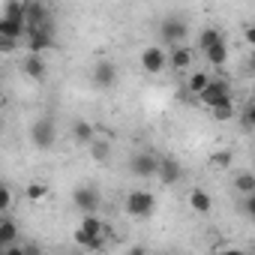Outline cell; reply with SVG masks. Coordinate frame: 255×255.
<instances>
[{
  "instance_id": "cell-10",
  "label": "cell",
  "mask_w": 255,
  "mask_h": 255,
  "mask_svg": "<svg viewBox=\"0 0 255 255\" xmlns=\"http://www.w3.org/2000/svg\"><path fill=\"white\" fill-rule=\"evenodd\" d=\"M156 177H159V183L174 186V183L183 180V165H180L174 156H159V162H156Z\"/></svg>"
},
{
  "instance_id": "cell-13",
  "label": "cell",
  "mask_w": 255,
  "mask_h": 255,
  "mask_svg": "<svg viewBox=\"0 0 255 255\" xmlns=\"http://www.w3.org/2000/svg\"><path fill=\"white\" fill-rule=\"evenodd\" d=\"M189 207H192V213H198V216H207L210 210H213V198H210V192H204V189H189Z\"/></svg>"
},
{
  "instance_id": "cell-26",
  "label": "cell",
  "mask_w": 255,
  "mask_h": 255,
  "mask_svg": "<svg viewBox=\"0 0 255 255\" xmlns=\"http://www.w3.org/2000/svg\"><path fill=\"white\" fill-rule=\"evenodd\" d=\"M24 195H27L30 201H42V198L48 195V186H45V183H27Z\"/></svg>"
},
{
  "instance_id": "cell-7",
  "label": "cell",
  "mask_w": 255,
  "mask_h": 255,
  "mask_svg": "<svg viewBox=\"0 0 255 255\" xmlns=\"http://www.w3.org/2000/svg\"><path fill=\"white\" fill-rule=\"evenodd\" d=\"M27 54H42L45 48L54 45V24L48 27H36V30H27Z\"/></svg>"
},
{
  "instance_id": "cell-1",
  "label": "cell",
  "mask_w": 255,
  "mask_h": 255,
  "mask_svg": "<svg viewBox=\"0 0 255 255\" xmlns=\"http://www.w3.org/2000/svg\"><path fill=\"white\" fill-rule=\"evenodd\" d=\"M198 102L207 105L210 111H222V108H231L234 105V90H231V84L225 78H213L210 75L207 87L198 93Z\"/></svg>"
},
{
  "instance_id": "cell-14",
  "label": "cell",
  "mask_w": 255,
  "mask_h": 255,
  "mask_svg": "<svg viewBox=\"0 0 255 255\" xmlns=\"http://www.w3.org/2000/svg\"><path fill=\"white\" fill-rule=\"evenodd\" d=\"M18 243V225L9 216H0V252Z\"/></svg>"
},
{
  "instance_id": "cell-4",
  "label": "cell",
  "mask_w": 255,
  "mask_h": 255,
  "mask_svg": "<svg viewBox=\"0 0 255 255\" xmlns=\"http://www.w3.org/2000/svg\"><path fill=\"white\" fill-rule=\"evenodd\" d=\"M186 36H189V24H186L183 18H165V21L159 24V39H162V45H168V48L183 45Z\"/></svg>"
},
{
  "instance_id": "cell-28",
  "label": "cell",
  "mask_w": 255,
  "mask_h": 255,
  "mask_svg": "<svg viewBox=\"0 0 255 255\" xmlns=\"http://www.w3.org/2000/svg\"><path fill=\"white\" fill-rule=\"evenodd\" d=\"M12 207V189L6 183H0V213H6Z\"/></svg>"
},
{
  "instance_id": "cell-30",
  "label": "cell",
  "mask_w": 255,
  "mask_h": 255,
  "mask_svg": "<svg viewBox=\"0 0 255 255\" xmlns=\"http://www.w3.org/2000/svg\"><path fill=\"white\" fill-rule=\"evenodd\" d=\"M243 216L246 219L255 216V195H243Z\"/></svg>"
},
{
  "instance_id": "cell-34",
  "label": "cell",
  "mask_w": 255,
  "mask_h": 255,
  "mask_svg": "<svg viewBox=\"0 0 255 255\" xmlns=\"http://www.w3.org/2000/svg\"><path fill=\"white\" fill-rule=\"evenodd\" d=\"M219 255H246V252H243V249H234V246H228V249H222Z\"/></svg>"
},
{
  "instance_id": "cell-32",
  "label": "cell",
  "mask_w": 255,
  "mask_h": 255,
  "mask_svg": "<svg viewBox=\"0 0 255 255\" xmlns=\"http://www.w3.org/2000/svg\"><path fill=\"white\" fill-rule=\"evenodd\" d=\"M3 255H27V252H24V246H18V243H15V246L3 249Z\"/></svg>"
},
{
  "instance_id": "cell-17",
  "label": "cell",
  "mask_w": 255,
  "mask_h": 255,
  "mask_svg": "<svg viewBox=\"0 0 255 255\" xmlns=\"http://www.w3.org/2000/svg\"><path fill=\"white\" fill-rule=\"evenodd\" d=\"M189 63H192V51H189L186 45H177V48H171V54H168V66H171L174 72H183V69H189Z\"/></svg>"
},
{
  "instance_id": "cell-29",
  "label": "cell",
  "mask_w": 255,
  "mask_h": 255,
  "mask_svg": "<svg viewBox=\"0 0 255 255\" xmlns=\"http://www.w3.org/2000/svg\"><path fill=\"white\" fill-rule=\"evenodd\" d=\"M231 159H234V156H231V150H222V153H213V156H210V162H213L216 168H228V165H231Z\"/></svg>"
},
{
  "instance_id": "cell-3",
  "label": "cell",
  "mask_w": 255,
  "mask_h": 255,
  "mask_svg": "<svg viewBox=\"0 0 255 255\" xmlns=\"http://www.w3.org/2000/svg\"><path fill=\"white\" fill-rule=\"evenodd\" d=\"M30 141H33L36 150H51L54 141H57V123L51 117H39L30 126Z\"/></svg>"
},
{
  "instance_id": "cell-8",
  "label": "cell",
  "mask_w": 255,
  "mask_h": 255,
  "mask_svg": "<svg viewBox=\"0 0 255 255\" xmlns=\"http://www.w3.org/2000/svg\"><path fill=\"white\" fill-rule=\"evenodd\" d=\"M141 69L150 72V75H159L162 69H168V54H165V48L147 45V48L141 51Z\"/></svg>"
},
{
  "instance_id": "cell-15",
  "label": "cell",
  "mask_w": 255,
  "mask_h": 255,
  "mask_svg": "<svg viewBox=\"0 0 255 255\" xmlns=\"http://www.w3.org/2000/svg\"><path fill=\"white\" fill-rule=\"evenodd\" d=\"M27 33L24 21H12V18H0V39H9V42H18L21 36Z\"/></svg>"
},
{
  "instance_id": "cell-31",
  "label": "cell",
  "mask_w": 255,
  "mask_h": 255,
  "mask_svg": "<svg viewBox=\"0 0 255 255\" xmlns=\"http://www.w3.org/2000/svg\"><path fill=\"white\" fill-rule=\"evenodd\" d=\"M18 42H9V39H0V54H6V51H15Z\"/></svg>"
},
{
  "instance_id": "cell-27",
  "label": "cell",
  "mask_w": 255,
  "mask_h": 255,
  "mask_svg": "<svg viewBox=\"0 0 255 255\" xmlns=\"http://www.w3.org/2000/svg\"><path fill=\"white\" fill-rule=\"evenodd\" d=\"M240 126H243L246 132H252V126H255V108H252V102L240 111Z\"/></svg>"
},
{
  "instance_id": "cell-36",
  "label": "cell",
  "mask_w": 255,
  "mask_h": 255,
  "mask_svg": "<svg viewBox=\"0 0 255 255\" xmlns=\"http://www.w3.org/2000/svg\"><path fill=\"white\" fill-rule=\"evenodd\" d=\"M63 255H81V252H63Z\"/></svg>"
},
{
  "instance_id": "cell-11",
  "label": "cell",
  "mask_w": 255,
  "mask_h": 255,
  "mask_svg": "<svg viewBox=\"0 0 255 255\" xmlns=\"http://www.w3.org/2000/svg\"><path fill=\"white\" fill-rule=\"evenodd\" d=\"M90 78H93V84L102 87V90L114 87V84H117V63H114V60H99V63L93 66Z\"/></svg>"
},
{
  "instance_id": "cell-35",
  "label": "cell",
  "mask_w": 255,
  "mask_h": 255,
  "mask_svg": "<svg viewBox=\"0 0 255 255\" xmlns=\"http://www.w3.org/2000/svg\"><path fill=\"white\" fill-rule=\"evenodd\" d=\"M129 255H147V249H144V246H132Z\"/></svg>"
},
{
  "instance_id": "cell-33",
  "label": "cell",
  "mask_w": 255,
  "mask_h": 255,
  "mask_svg": "<svg viewBox=\"0 0 255 255\" xmlns=\"http://www.w3.org/2000/svg\"><path fill=\"white\" fill-rule=\"evenodd\" d=\"M246 42L255 45V24H246Z\"/></svg>"
},
{
  "instance_id": "cell-16",
  "label": "cell",
  "mask_w": 255,
  "mask_h": 255,
  "mask_svg": "<svg viewBox=\"0 0 255 255\" xmlns=\"http://www.w3.org/2000/svg\"><path fill=\"white\" fill-rule=\"evenodd\" d=\"M72 138H75V144H90L93 138H96V129H93V123L90 120H75L72 123Z\"/></svg>"
},
{
  "instance_id": "cell-25",
  "label": "cell",
  "mask_w": 255,
  "mask_h": 255,
  "mask_svg": "<svg viewBox=\"0 0 255 255\" xmlns=\"http://www.w3.org/2000/svg\"><path fill=\"white\" fill-rule=\"evenodd\" d=\"M0 18H12V21H24V0H9L3 6V15Z\"/></svg>"
},
{
  "instance_id": "cell-18",
  "label": "cell",
  "mask_w": 255,
  "mask_h": 255,
  "mask_svg": "<svg viewBox=\"0 0 255 255\" xmlns=\"http://www.w3.org/2000/svg\"><path fill=\"white\" fill-rule=\"evenodd\" d=\"M78 231H84L87 237H105V234H108V228L102 225V219H99V216H81Z\"/></svg>"
},
{
  "instance_id": "cell-6",
  "label": "cell",
  "mask_w": 255,
  "mask_h": 255,
  "mask_svg": "<svg viewBox=\"0 0 255 255\" xmlns=\"http://www.w3.org/2000/svg\"><path fill=\"white\" fill-rule=\"evenodd\" d=\"M48 24H54V21H51L48 3H39V0H30V3H24V27H27V30L48 27Z\"/></svg>"
},
{
  "instance_id": "cell-21",
  "label": "cell",
  "mask_w": 255,
  "mask_h": 255,
  "mask_svg": "<svg viewBox=\"0 0 255 255\" xmlns=\"http://www.w3.org/2000/svg\"><path fill=\"white\" fill-rule=\"evenodd\" d=\"M204 57H207V63H210V66H216V69H219V66H225V60H228V45H225V42H219V45L207 48V51H204Z\"/></svg>"
},
{
  "instance_id": "cell-23",
  "label": "cell",
  "mask_w": 255,
  "mask_h": 255,
  "mask_svg": "<svg viewBox=\"0 0 255 255\" xmlns=\"http://www.w3.org/2000/svg\"><path fill=\"white\" fill-rule=\"evenodd\" d=\"M207 81H210V72H207V69H201V72H192V75H189V81H186V90L198 96V93L207 87Z\"/></svg>"
},
{
  "instance_id": "cell-20",
  "label": "cell",
  "mask_w": 255,
  "mask_h": 255,
  "mask_svg": "<svg viewBox=\"0 0 255 255\" xmlns=\"http://www.w3.org/2000/svg\"><path fill=\"white\" fill-rule=\"evenodd\" d=\"M219 42H225V36H222L216 27H204L201 36H198V48H201V51H207V48H213V45H219Z\"/></svg>"
},
{
  "instance_id": "cell-12",
  "label": "cell",
  "mask_w": 255,
  "mask_h": 255,
  "mask_svg": "<svg viewBox=\"0 0 255 255\" xmlns=\"http://www.w3.org/2000/svg\"><path fill=\"white\" fill-rule=\"evenodd\" d=\"M21 69H24V75L30 81H45L48 78V63H45L42 54H27L24 63H21Z\"/></svg>"
},
{
  "instance_id": "cell-5",
  "label": "cell",
  "mask_w": 255,
  "mask_h": 255,
  "mask_svg": "<svg viewBox=\"0 0 255 255\" xmlns=\"http://www.w3.org/2000/svg\"><path fill=\"white\" fill-rule=\"evenodd\" d=\"M72 204L84 213V216H96V210L102 207V195L96 186H75L72 189Z\"/></svg>"
},
{
  "instance_id": "cell-37",
  "label": "cell",
  "mask_w": 255,
  "mask_h": 255,
  "mask_svg": "<svg viewBox=\"0 0 255 255\" xmlns=\"http://www.w3.org/2000/svg\"><path fill=\"white\" fill-rule=\"evenodd\" d=\"M0 96H3V87H0Z\"/></svg>"
},
{
  "instance_id": "cell-2",
  "label": "cell",
  "mask_w": 255,
  "mask_h": 255,
  "mask_svg": "<svg viewBox=\"0 0 255 255\" xmlns=\"http://www.w3.org/2000/svg\"><path fill=\"white\" fill-rule=\"evenodd\" d=\"M123 207H126V213L135 216V219H150L153 210H156V198H153V192H147V189H132L129 195H126Z\"/></svg>"
},
{
  "instance_id": "cell-9",
  "label": "cell",
  "mask_w": 255,
  "mask_h": 255,
  "mask_svg": "<svg viewBox=\"0 0 255 255\" xmlns=\"http://www.w3.org/2000/svg\"><path fill=\"white\" fill-rule=\"evenodd\" d=\"M156 162H159V156L156 153H150V150H141V153H132V159H129V171L135 174V177H156Z\"/></svg>"
},
{
  "instance_id": "cell-38",
  "label": "cell",
  "mask_w": 255,
  "mask_h": 255,
  "mask_svg": "<svg viewBox=\"0 0 255 255\" xmlns=\"http://www.w3.org/2000/svg\"><path fill=\"white\" fill-rule=\"evenodd\" d=\"M0 255H3V252H0Z\"/></svg>"
},
{
  "instance_id": "cell-24",
  "label": "cell",
  "mask_w": 255,
  "mask_h": 255,
  "mask_svg": "<svg viewBox=\"0 0 255 255\" xmlns=\"http://www.w3.org/2000/svg\"><path fill=\"white\" fill-rule=\"evenodd\" d=\"M234 189H237L240 195H255V174H249V171L237 174V177H234Z\"/></svg>"
},
{
  "instance_id": "cell-19",
  "label": "cell",
  "mask_w": 255,
  "mask_h": 255,
  "mask_svg": "<svg viewBox=\"0 0 255 255\" xmlns=\"http://www.w3.org/2000/svg\"><path fill=\"white\" fill-rule=\"evenodd\" d=\"M87 150H90V156H93L96 162L111 159V141H108V138H93V141L87 144Z\"/></svg>"
},
{
  "instance_id": "cell-22",
  "label": "cell",
  "mask_w": 255,
  "mask_h": 255,
  "mask_svg": "<svg viewBox=\"0 0 255 255\" xmlns=\"http://www.w3.org/2000/svg\"><path fill=\"white\" fill-rule=\"evenodd\" d=\"M75 243H78L81 249H87V252H99V249L105 246V237H87L84 231L75 228Z\"/></svg>"
}]
</instances>
